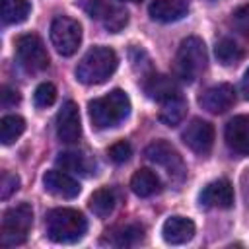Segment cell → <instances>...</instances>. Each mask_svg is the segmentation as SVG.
Here are the masks:
<instances>
[{
  "mask_svg": "<svg viewBox=\"0 0 249 249\" xmlns=\"http://www.w3.org/2000/svg\"><path fill=\"white\" fill-rule=\"evenodd\" d=\"M119 66L117 53L111 47H93L89 49L76 66V78L86 86H97L107 82Z\"/></svg>",
  "mask_w": 249,
  "mask_h": 249,
  "instance_id": "obj_1",
  "label": "cell"
},
{
  "mask_svg": "<svg viewBox=\"0 0 249 249\" xmlns=\"http://www.w3.org/2000/svg\"><path fill=\"white\" fill-rule=\"evenodd\" d=\"M88 113L95 128H111L123 123L130 113V99L123 89H113L88 103Z\"/></svg>",
  "mask_w": 249,
  "mask_h": 249,
  "instance_id": "obj_2",
  "label": "cell"
},
{
  "mask_svg": "<svg viewBox=\"0 0 249 249\" xmlns=\"http://www.w3.org/2000/svg\"><path fill=\"white\" fill-rule=\"evenodd\" d=\"M47 235L54 243H76L88 231V220L74 208H54L45 220Z\"/></svg>",
  "mask_w": 249,
  "mask_h": 249,
  "instance_id": "obj_3",
  "label": "cell"
},
{
  "mask_svg": "<svg viewBox=\"0 0 249 249\" xmlns=\"http://www.w3.org/2000/svg\"><path fill=\"white\" fill-rule=\"evenodd\" d=\"M208 64L204 41L200 37H187L181 41L175 54V76L187 84L195 82Z\"/></svg>",
  "mask_w": 249,
  "mask_h": 249,
  "instance_id": "obj_4",
  "label": "cell"
},
{
  "mask_svg": "<svg viewBox=\"0 0 249 249\" xmlns=\"http://www.w3.org/2000/svg\"><path fill=\"white\" fill-rule=\"evenodd\" d=\"M33 224V208L27 202L16 204L8 208L2 216V226H0V243L4 247H14L25 243L29 230Z\"/></svg>",
  "mask_w": 249,
  "mask_h": 249,
  "instance_id": "obj_5",
  "label": "cell"
},
{
  "mask_svg": "<svg viewBox=\"0 0 249 249\" xmlns=\"http://www.w3.org/2000/svg\"><path fill=\"white\" fill-rule=\"evenodd\" d=\"M51 43L62 56H72L82 43V25L70 16H56L51 21Z\"/></svg>",
  "mask_w": 249,
  "mask_h": 249,
  "instance_id": "obj_6",
  "label": "cell"
},
{
  "mask_svg": "<svg viewBox=\"0 0 249 249\" xmlns=\"http://www.w3.org/2000/svg\"><path fill=\"white\" fill-rule=\"evenodd\" d=\"M16 54L27 72H43L51 62L43 39L35 33H25L16 39Z\"/></svg>",
  "mask_w": 249,
  "mask_h": 249,
  "instance_id": "obj_7",
  "label": "cell"
},
{
  "mask_svg": "<svg viewBox=\"0 0 249 249\" xmlns=\"http://www.w3.org/2000/svg\"><path fill=\"white\" fill-rule=\"evenodd\" d=\"M146 160H150L156 165H161L171 179L181 181L185 177V163L181 154L167 142V140H154L144 150Z\"/></svg>",
  "mask_w": 249,
  "mask_h": 249,
  "instance_id": "obj_8",
  "label": "cell"
},
{
  "mask_svg": "<svg viewBox=\"0 0 249 249\" xmlns=\"http://www.w3.org/2000/svg\"><path fill=\"white\" fill-rule=\"evenodd\" d=\"M82 6L91 18L99 19L103 27L111 33H119L128 23V12L119 4H111L109 0H86Z\"/></svg>",
  "mask_w": 249,
  "mask_h": 249,
  "instance_id": "obj_9",
  "label": "cell"
},
{
  "mask_svg": "<svg viewBox=\"0 0 249 249\" xmlns=\"http://www.w3.org/2000/svg\"><path fill=\"white\" fill-rule=\"evenodd\" d=\"M183 142L198 156H206L214 146V126L208 121L193 119L181 132Z\"/></svg>",
  "mask_w": 249,
  "mask_h": 249,
  "instance_id": "obj_10",
  "label": "cell"
},
{
  "mask_svg": "<svg viewBox=\"0 0 249 249\" xmlns=\"http://www.w3.org/2000/svg\"><path fill=\"white\" fill-rule=\"evenodd\" d=\"M56 136L64 144H74L82 136V121L80 111L74 101L62 103V107L56 113Z\"/></svg>",
  "mask_w": 249,
  "mask_h": 249,
  "instance_id": "obj_11",
  "label": "cell"
},
{
  "mask_svg": "<svg viewBox=\"0 0 249 249\" xmlns=\"http://www.w3.org/2000/svg\"><path fill=\"white\" fill-rule=\"evenodd\" d=\"M233 103H235V89L231 84H216L198 97V105L212 115L226 113L228 109L233 107Z\"/></svg>",
  "mask_w": 249,
  "mask_h": 249,
  "instance_id": "obj_12",
  "label": "cell"
},
{
  "mask_svg": "<svg viewBox=\"0 0 249 249\" xmlns=\"http://www.w3.org/2000/svg\"><path fill=\"white\" fill-rule=\"evenodd\" d=\"M43 185L45 191L58 196V198H76L80 195V183L74 179L68 171L60 169H51L43 175Z\"/></svg>",
  "mask_w": 249,
  "mask_h": 249,
  "instance_id": "obj_13",
  "label": "cell"
},
{
  "mask_svg": "<svg viewBox=\"0 0 249 249\" xmlns=\"http://www.w3.org/2000/svg\"><path fill=\"white\" fill-rule=\"evenodd\" d=\"M198 200H200V206L204 208H231L233 187L228 179H216L202 189Z\"/></svg>",
  "mask_w": 249,
  "mask_h": 249,
  "instance_id": "obj_14",
  "label": "cell"
},
{
  "mask_svg": "<svg viewBox=\"0 0 249 249\" xmlns=\"http://www.w3.org/2000/svg\"><path fill=\"white\" fill-rule=\"evenodd\" d=\"M226 144L237 154H249V115H235L224 130Z\"/></svg>",
  "mask_w": 249,
  "mask_h": 249,
  "instance_id": "obj_15",
  "label": "cell"
},
{
  "mask_svg": "<svg viewBox=\"0 0 249 249\" xmlns=\"http://www.w3.org/2000/svg\"><path fill=\"white\" fill-rule=\"evenodd\" d=\"M148 14L154 21L160 23H173L183 19L189 14L187 0H152L148 6Z\"/></svg>",
  "mask_w": 249,
  "mask_h": 249,
  "instance_id": "obj_16",
  "label": "cell"
},
{
  "mask_svg": "<svg viewBox=\"0 0 249 249\" xmlns=\"http://www.w3.org/2000/svg\"><path fill=\"white\" fill-rule=\"evenodd\" d=\"M195 222L185 216H171L163 222L161 235L169 245H183L195 237Z\"/></svg>",
  "mask_w": 249,
  "mask_h": 249,
  "instance_id": "obj_17",
  "label": "cell"
},
{
  "mask_svg": "<svg viewBox=\"0 0 249 249\" xmlns=\"http://www.w3.org/2000/svg\"><path fill=\"white\" fill-rule=\"evenodd\" d=\"M144 91L150 99L158 101V103H163L175 95L181 93L177 82L171 78V76H165V74H152L146 78L144 82Z\"/></svg>",
  "mask_w": 249,
  "mask_h": 249,
  "instance_id": "obj_18",
  "label": "cell"
},
{
  "mask_svg": "<svg viewBox=\"0 0 249 249\" xmlns=\"http://www.w3.org/2000/svg\"><path fill=\"white\" fill-rule=\"evenodd\" d=\"M130 189H132V193H134L136 196L146 198V196L156 195V193L161 189V181H160V177L156 175V171H152V169H148V167H142V169H138V171L132 175V179H130Z\"/></svg>",
  "mask_w": 249,
  "mask_h": 249,
  "instance_id": "obj_19",
  "label": "cell"
},
{
  "mask_svg": "<svg viewBox=\"0 0 249 249\" xmlns=\"http://www.w3.org/2000/svg\"><path fill=\"white\" fill-rule=\"evenodd\" d=\"M160 105L161 107H160L158 119L167 126H177L187 115V101H185V97L181 93L171 97V99H167V101H163V103H160Z\"/></svg>",
  "mask_w": 249,
  "mask_h": 249,
  "instance_id": "obj_20",
  "label": "cell"
},
{
  "mask_svg": "<svg viewBox=\"0 0 249 249\" xmlns=\"http://www.w3.org/2000/svg\"><path fill=\"white\" fill-rule=\"evenodd\" d=\"M56 165L62 167L64 171L82 173V175H88L95 169V163L89 160V156H86L82 152H62V154H58Z\"/></svg>",
  "mask_w": 249,
  "mask_h": 249,
  "instance_id": "obj_21",
  "label": "cell"
},
{
  "mask_svg": "<svg viewBox=\"0 0 249 249\" xmlns=\"http://www.w3.org/2000/svg\"><path fill=\"white\" fill-rule=\"evenodd\" d=\"M89 210L97 216V218H107L115 206H117V193L109 187H103V189H97L91 196H89Z\"/></svg>",
  "mask_w": 249,
  "mask_h": 249,
  "instance_id": "obj_22",
  "label": "cell"
},
{
  "mask_svg": "<svg viewBox=\"0 0 249 249\" xmlns=\"http://www.w3.org/2000/svg\"><path fill=\"white\" fill-rule=\"evenodd\" d=\"M214 54H216L218 62H222L224 66H230V64L239 62V60L245 56V51H243V47H241L235 39H231V37H222L220 41H216Z\"/></svg>",
  "mask_w": 249,
  "mask_h": 249,
  "instance_id": "obj_23",
  "label": "cell"
},
{
  "mask_svg": "<svg viewBox=\"0 0 249 249\" xmlns=\"http://www.w3.org/2000/svg\"><path fill=\"white\" fill-rule=\"evenodd\" d=\"M25 130V121L19 115H6L0 119V142L4 146L14 144Z\"/></svg>",
  "mask_w": 249,
  "mask_h": 249,
  "instance_id": "obj_24",
  "label": "cell"
},
{
  "mask_svg": "<svg viewBox=\"0 0 249 249\" xmlns=\"http://www.w3.org/2000/svg\"><path fill=\"white\" fill-rule=\"evenodd\" d=\"M31 6L27 0H2V19L4 23H21L27 19Z\"/></svg>",
  "mask_w": 249,
  "mask_h": 249,
  "instance_id": "obj_25",
  "label": "cell"
},
{
  "mask_svg": "<svg viewBox=\"0 0 249 249\" xmlns=\"http://www.w3.org/2000/svg\"><path fill=\"white\" fill-rule=\"evenodd\" d=\"M142 233H144V228L142 226H138V224H126L124 228H119L113 233L115 235L113 243L119 245V247H130V245H134L136 241L142 239Z\"/></svg>",
  "mask_w": 249,
  "mask_h": 249,
  "instance_id": "obj_26",
  "label": "cell"
},
{
  "mask_svg": "<svg viewBox=\"0 0 249 249\" xmlns=\"http://www.w3.org/2000/svg\"><path fill=\"white\" fill-rule=\"evenodd\" d=\"M56 99V88L51 84V82H43L35 88V93H33V101L39 109H45V107H51Z\"/></svg>",
  "mask_w": 249,
  "mask_h": 249,
  "instance_id": "obj_27",
  "label": "cell"
},
{
  "mask_svg": "<svg viewBox=\"0 0 249 249\" xmlns=\"http://www.w3.org/2000/svg\"><path fill=\"white\" fill-rule=\"evenodd\" d=\"M18 189H19V177L16 173L4 171L2 173V179H0V198L2 200L10 198Z\"/></svg>",
  "mask_w": 249,
  "mask_h": 249,
  "instance_id": "obj_28",
  "label": "cell"
},
{
  "mask_svg": "<svg viewBox=\"0 0 249 249\" xmlns=\"http://www.w3.org/2000/svg\"><path fill=\"white\" fill-rule=\"evenodd\" d=\"M107 154H109V158H111L115 163H124V161L130 160V156H132V148H130L128 142L119 140V142H115V144L109 148Z\"/></svg>",
  "mask_w": 249,
  "mask_h": 249,
  "instance_id": "obj_29",
  "label": "cell"
},
{
  "mask_svg": "<svg viewBox=\"0 0 249 249\" xmlns=\"http://www.w3.org/2000/svg\"><path fill=\"white\" fill-rule=\"evenodd\" d=\"M231 23L239 33L249 35V6H241L231 14Z\"/></svg>",
  "mask_w": 249,
  "mask_h": 249,
  "instance_id": "obj_30",
  "label": "cell"
},
{
  "mask_svg": "<svg viewBox=\"0 0 249 249\" xmlns=\"http://www.w3.org/2000/svg\"><path fill=\"white\" fill-rule=\"evenodd\" d=\"M16 103H19V93H18V89H12V88L4 86V88H2V105H4V107H10V105H16Z\"/></svg>",
  "mask_w": 249,
  "mask_h": 249,
  "instance_id": "obj_31",
  "label": "cell"
},
{
  "mask_svg": "<svg viewBox=\"0 0 249 249\" xmlns=\"http://www.w3.org/2000/svg\"><path fill=\"white\" fill-rule=\"evenodd\" d=\"M239 89H241L243 97L249 101V68L245 70V74H243V78H241V86H239Z\"/></svg>",
  "mask_w": 249,
  "mask_h": 249,
  "instance_id": "obj_32",
  "label": "cell"
},
{
  "mask_svg": "<svg viewBox=\"0 0 249 249\" xmlns=\"http://www.w3.org/2000/svg\"><path fill=\"white\" fill-rule=\"evenodd\" d=\"M119 2H140V0H119Z\"/></svg>",
  "mask_w": 249,
  "mask_h": 249,
  "instance_id": "obj_33",
  "label": "cell"
}]
</instances>
